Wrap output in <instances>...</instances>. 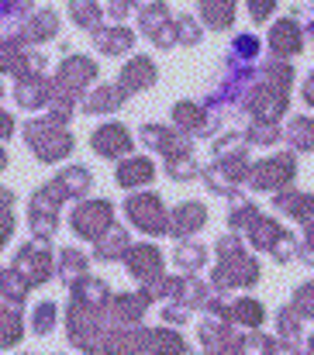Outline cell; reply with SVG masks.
<instances>
[{
	"label": "cell",
	"mask_w": 314,
	"mask_h": 355,
	"mask_svg": "<svg viewBox=\"0 0 314 355\" xmlns=\"http://www.w3.org/2000/svg\"><path fill=\"white\" fill-rule=\"evenodd\" d=\"M242 241L238 238H221L217 241V269H214V286L221 290H231V286H252L259 279V262L252 255H245L238 248Z\"/></svg>",
	"instance_id": "obj_1"
},
{
	"label": "cell",
	"mask_w": 314,
	"mask_h": 355,
	"mask_svg": "<svg viewBox=\"0 0 314 355\" xmlns=\"http://www.w3.org/2000/svg\"><path fill=\"white\" fill-rule=\"evenodd\" d=\"M24 141L42 162H59L73 152V135L66 124H56L52 118H38L24 124Z\"/></svg>",
	"instance_id": "obj_2"
},
{
	"label": "cell",
	"mask_w": 314,
	"mask_h": 355,
	"mask_svg": "<svg viewBox=\"0 0 314 355\" xmlns=\"http://www.w3.org/2000/svg\"><path fill=\"white\" fill-rule=\"evenodd\" d=\"M66 204V197H63V190L56 187V183H45V187H38L35 193H31V200H28V225H31V235L38 238H49L56 235V228H59V207Z\"/></svg>",
	"instance_id": "obj_3"
},
{
	"label": "cell",
	"mask_w": 314,
	"mask_h": 355,
	"mask_svg": "<svg viewBox=\"0 0 314 355\" xmlns=\"http://www.w3.org/2000/svg\"><path fill=\"white\" fill-rule=\"evenodd\" d=\"M97 80V62L87 55H66L56 80H52V97H66L76 104V97Z\"/></svg>",
	"instance_id": "obj_4"
},
{
	"label": "cell",
	"mask_w": 314,
	"mask_h": 355,
	"mask_svg": "<svg viewBox=\"0 0 314 355\" xmlns=\"http://www.w3.org/2000/svg\"><path fill=\"white\" fill-rule=\"evenodd\" d=\"M31 290L35 286H42L56 269H52V248L49 245H42V241H28V245H21L17 252H14V266H10Z\"/></svg>",
	"instance_id": "obj_5"
},
{
	"label": "cell",
	"mask_w": 314,
	"mask_h": 355,
	"mask_svg": "<svg viewBox=\"0 0 314 355\" xmlns=\"http://www.w3.org/2000/svg\"><path fill=\"white\" fill-rule=\"evenodd\" d=\"M110 214H114V207H110L107 200H83L80 207H73L69 225H73V232H76L80 238L97 241V238L114 225V218H110Z\"/></svg>",
	"instance_id": "obj_6"
},
{
	"label": "cell",
	"mask_w": 314,
	"mask_h": 355,
	"mask_svg": "<svg viewBox=\"0 0 314 355\" xmlns=\"http://www.w3.org/2000/svg\"><path fill=\"white\" fill-rule=\"evenodd\" d=\"M128 218L135 228H142L145 235H163L166 232V211L159 204L156 193H131L128 204H124Z\"/></svg>",
	"instance_id": "obj_7"
},
{
	"label": "cell",
	"mask_w": 314,
	"mask_h": 355,
	"mask_svg": "<svg viewBox=\"0 0 314 355\" xmlns=\"http://www.w3.org/2000/svg\"><path fill=\"white\" fill-rule=\"evenodd\" d=\"M294 176H297V162H294V155H273V159H266V162H259V166L249 169L252 187L263 190V193H266V190H280V187H287Z\"/></svg>",
	"instance_id": "obj_8"
},
{
	"label": "cell",
	"mask_w": 314,
	"mask_h": 355,
	"mask_svg": "<svg viewBox=\"0 0 314 355\" xmlns=\"http://www.w3.org/2000/svg\"><path fill=\"white\" fill-rule=\"evenodd\" d=\"M249 111L256 114V121H273L287 111V87H276V83H259L256 94L249 97Z\"/></svg>",
	"instance_id": "obj_9"
},
{
	"label": "cell",
	"mask_w": 314,
	"mask_h": 355,
	"mask_svg": "<svg viewBox=\"0 0 314 355\" xmlns=\"http://www.w3.org/2000/svg\"><path fill=\"white\" fill-rule=\"evenodd\" d=\"M59 35V14L56 10H35L28 21H21V28L14 31V38L21 45H42L52 42Z\"/></svg>",
	"instance_id": "obj_10"
},
{
	"label": "cell",
	"mask_w": 314,
	"mask_h": 355,
	"mask_svg": "<svg viewBox=\"0 0 314 355\" xmlns=\"http://www.w3.org/2000/svg\"><path fill=\"white\" fill-rule=\"evenodd\" d=\"M14 101H17V107H24V111H38V107H45V104L52 101V83H49L42 73H24V76H17V83H14Z\"/></svg>",
	"instance_id": "obj_11"
},
{
	"label": "cell",
	"mask_w": 314,
	"mask_h": 355,
	"mask_svg": "<svg viewBox=\"0 0 314 355\" xmlns=\"http://www.w3.org/2000/svg\"><path fill=\"white\" fill-rule=\"evenodd\" d=\"M124 262H128V269H131L135 279H145L149 283V279L163 276V255H159L156 245H131L124 252Z\"/></svg>",
	"instance_id": "obj_12"
},
{
	"label": "cell",
	"mask_w": 314,
	"mask_h": 355,
	"mask_svg": "<svg viewBox=\"0 0 314 355\" xmlns=\"http://www.w3.org/2000/svg\"><path fill=\"white\" fill-rule=\"evenodd\" d=\"M204 221H208L204 204L187 200V204H180V207L166 218V232H173L176 238H187V235H194V232H201V228H204Z\"/></svg>",
	"instance_id": "obj_13"
},
{
	"label": "cell",
	"mask_w": 314,
	"mask_h": 355,
	"mask_svg": "<svg viewBox=\"0 0 314 355\" xmlns=\"http://www.w3.org/2000/svg\"><path fill=\"white\" fill-rule=\"evenodd\" d=\"M156 76H159V73H156L152 59H145V55H135V59H131V62L121 69V76H117L121 83H117V87H121V90L131 97V94H142V90H149V87L156 83Z\"/></svg>",
	"instance_id": "obj_14"
},
{
	"label": "cell",
	"mask_w": 314,
	"mask_h": 355,
	"mask_svg": "<svg viewBox=\"0 0 314 355\" xmlns=\"http://www.w3.org/2000/svg\"><path fill=\"white\" fill-rule=\"evenodd\" d=\"M142 138H145V145L159 148L166 159L190 152V138H183V131H173V128H163V124H142Z\"/></svg>",
	"instance_id": "obj_15"
},
{
	"label": "cell",
	"mask_w": 314,
	"mask_h": 355,
	"mask_svg": "<svg viewBox=\"0 0 314 355\" xmlns=\"http://www.w3.org/2000/svg\"><path fill=\"white\" fill-rule=\"evenodd\" d=\"M90 145H94V152H101L104 159H117V155H124V152L131 148V135H128L124 124H101V128L94 131Z\"/></svg>",
	"instance_id": "obj_16"
},
{
	"label": "cell",
	"mask_w": 314,
	"mask_h": 355,
	"mask_svg": "<svg viewBox=\"0 0 314 355\" xmlns=\"http://www.w3.org/2000/svg\"><path fill=\"white\" fill-rule=\"evenodd\" d=\"M0 73H14V76L35 73L31 69V52H24V45L14 35L0 38Z\"/></svg>",
	"instance_id": "obj_17"
},
{
	"label": "cell",
	"mask_w": 314,
	"mask_h": 355,
	"mask_svg": "<svg viewBox=\"0 0 314 355\" xmlns=\"http://www.w3.org/2000/svg\"><path fill=\"white\" fill-rule=\"evenodd\" d=\"M52 183L63 190L66 200L87 197V193L94 190V176H90V169H83V166H66V169H59V176H56Z\"/></svg>",
	"instance_id": "obj_18"
},
{
	"label": "cell",
	"mask_w": 314,
	"mask_h": 355,
	"mask_svg": "<svg viewBox=\"0 0 314 355\" xmlns=\"http://www.w3.org/2000/svg\"><path fill=\"white\" fill-rule=\"evenodd\" d=\"M301 31H297V24H294V17H283V21H276L273 24V31H270V49L276 52V55H297L301 52Z\"/></svg>",
	"instance_id": "obj_19"
},
{
	"label": "cell",
	"mask_w": 314,
	"mask_h": 355,
	"mask_svg": "<svg viewBox=\"0 0 314 355\" xmlns=\"http://www.w3.org/2000/svg\"><path fill=\"white\" fill-rule=\"evenodd\" d=\"M24 335V321H21V307L0 300V349H14Z\"/></svg>",
	"instance_id": "obj_20"
},
{
	"label": "cell",
	"mask_w": 314,
	"mask_h": 355,
	"mask_svg": "<svg viewBox=\"0 0 314 355\" xmlns=\"http://www.w3.org/2000/svg\"><path fill=\"white\" fill-rule=\"evenodd\" d=\"M128 232L121 228V225H110L104 235L97 238V248H94V255L101 259V262H114V259H124V252H128Z\"/></svg>",
	"instance_id": "obj_21"
},
{
	"label": "cell",
	"mask_w": 314,
	"mask_h": 355,
	"mask_svg": "<svg viewBox=\"0 0 314 355\" xmlns=\"http://www.w3.org/2000/svg\"><path fill=\"white\" fill-rule=\"evenodd\" d=\"M94 42H97V49H101L104 55H124V52L131 49L135 35H131L128 28H121V24H110V28L94 31Z\"/></svg>",
	"instance_id": "obj_22"
},
{
	"label": "cell",
	"mask_w": 314,
	"mask_h": 355,
	"mask_svg": "<svg viewBox=\"0 0 314 355\" xmlns=\"http://www.w3.org/2000/svg\"><path fill=\"white\" fill-rule=\"evenodd\" d=\"M152 176H156V166H152V159H128V162H121V166H117V183H121L124 190L145 187Z\"/></svg>",
	"instance_id": "obj_23"
},
{
	"label": "cell",
	"mask_w": 314,
	"mask_h": 355,
	"mask_svg": "<svg viewBox=\"0 0 314 355\" xmlns=\"http://www.w3.org/2000/svg\"><path fill=\"white\" fill-rule=\"evenodd\" d=\"M145 349H152L156 355H190L187 342L170 331V328H156V331H145Z\"/></svg>",
	"instance_id": "obj_24"
},
{
	"label": "cell",
	"mask_w": 314,
	"mask_h": 355,
	"mask_svg": "<svg viewBox=\"0 0 314 355\" xmlns=\"http://www.w3.org/2000/svg\"><path fill=\"white\" fill-rule=\"evenodd\" d=\"M124 101H128V94H124L121 87H101V90H94V94L83 101V111H87V114H110V111H117Z\"/></svg>",
	"instance_id": "obj_25"
},
{
	"label": "cell",
	"mask_w": 314,
	"mask_h": 355,
	"mask_svg": "<svg viewBox=\"0 0 314 355\" xmlns=\"http://www.w3.org/2000/svg\"><path fill=\"white\" fill-rule=\"evenodd\" d=\"M235 7H238V0H201V17L208 28L224 31L235 17Z\"/></svg>",
	"instance_id": "obj_26"
},
{
	"label": "cell",
	"mask_w": 314,
	"mask_h": 355,
	"mask_svg": "<svg viewBox=\"0 0 314 355\" xmlns=\"http://www.w3.org/2000/svg\"><path fill=\"white\" fill-rule=\"evenodd\" d=\"M210 307H214L221 318H235V321L245 324V328H259V321H263V307H259L256 300H235L231 307H221V304L210 300Z\"/></svg>",
	"instance_id": "obj_27"
},
{
	"label": "cell",
	"mask_w": 314,
	"mask_h": 355,
	"mask_svg": "<svg viewBox=\"0 0 314 355\" xmlns=\"http://www.w3.org/2000/svg\"><path fill=\"white\" fill-rule=\"evenodd\" d=\"M59 276H63V283H76V279H83L87 276V255L80 252V248H63L59 252V269H56Z\"/></svg>",
	"instance_id": "obj_28"
},
{
	"label": "cell",
	"mask_w": 314,
	"mask_h": 355,
	"mask_svg": "<svg viewBox=\"0 0 314 355\" xmlns=\"http://www.w3.org/2000/svg\"><path fill=\"white\" fill-rule=\"evenodd\" d=\"M145 307H149L145 293H121V297L110 300V311H114L117 321H138L145 314Z\"/></svg>",
	"instance_id": "obj_29"
},
{
	"label": "cell",
	"mask_w": 314,
	"mask_h": 355,
	"mask_svg": "<svg viewBox=\"0 0 314 355\" xmlns=\"http://www.w3.org/2000/svg\"><path fill=\"white\" fill-rule=\"evenodd\" d=\"M69 17L73 24L87 31H101V3L97 0H69Z\"/></svg>",
	"instance_id": "obj_30"
},
{
	"label": "cell",
	"mask_w": 314,
	"mask_h": 355,
	"mask_svg": "<svg viewBox=\"0 0 314 355\" xmlns=\"http://www.w3.org/2000/svg\"><path fill=\"white\" fill-rule=\"evenodd\" d=\"M173 121L180 124L183 135H187V131H201V128L208 124V111H204L201 104H176V107H173Z\"/></svg>",
	"instance_id": "obj_31"
},
{
	"label": "cell",
	"mask_w": 314,
	"mask_h": 355,
	"mask_svg": "<svg viewBox=\"0 0 314 355\" xmlns=\"http://www.w3.org/2000/svg\"><path fill=\"white\" fill-rule=\"evenodd\" d=\"M287 138H290V145L301 148V152L314 148V118H294L287 124Z\"/></svg>",
	"instance_id": "obj_32"
},
{
	"label": "cell",
	"mask_w": 314,
	"mask_h": 355,
	"mask_svg": "<svg viewBox=\"0 0 314 355\" xmlns=\"http://www.w3.org/2000/svg\"><path fill=\"white\" fill-rule=\"evenodd\" d=\"M14 235V193L0 187V248Z\"/></svg>",
	"instance_id": "obj_33"
},
{
	"label": "cell",
	"mask_w": 314,
	"mask_h": 355,
	"mask_svg": "<svg viewBox=\"0 0 314 355\" xmlns=\"http://www.w3.org/2000/svg\"><path fill=\"white\" fill-rule=\"evenodd\" d=\"M166 173H170L173 180H194V176L201 173V166L194 162L190 152H180V155H170V159H166Z\"/></svg>",
	"instance_id": "obj_34"
},
{
	"label": "cell",
	"mask_w": 314,
	"mask_h": 355,
	"mask_svg": "<svg viewBox=\"0 0 314 355\" xmlns=\"http://www.w3.org/2000/svg\"><path fill=\"white\" fill-rule=\"evenodd\" d=\"M176 266L183 269V272H194L204 259H208V248L204 245H194V241H187V245H176Z\"/></svg>",
	"instance_id": "obj_35"
},
{
	"label": "cell",
	"mask_w": 314,
	"mask_h": 355,
	"mask_svg": "<svg viewBox=\"0 0 314 355\" xmlns=\"http://www.w3.org/2000/svg\"><path fill=\"white\" fill-rule=\"evenodd\" d=\"M256 218H259V211H256V204H249L245 197L235 200L231 211H228V225H231V228H249Z\"/></svg>",
	"instance_id": "obj_36"
},
{
	"label": "cell",
	"mask_w": 314,
	"mask_h": 355,
	"mask_svg": "<svg viewBox=\"0 0 314 355\" xmlns=\"http://www.w3.org/2000/svg\"><path fill=\"white\" fill-rule=\"evenodd\" d=\"M31 328H35V335H49V331L56 328V304H52V300H42V304L35 307Z\"/></svg>",
	"instance_id": "obj_37"
},
{
	"label": "cell",
	"mask_w": 314,
	"mask_h": 355,
	"mask_svg": "<svg viewBox=\"0 0 314 355\" xmlns=\"http://www.w3.org/2000/svg\"><path fill=\"white\" fill-rule=\"evenodd\" d=\"M276 324H280V338H283L287 345L301 338V318L294 314V307H283V311L276 314Z\"/></svg>",
	"instance_id": "obj_38"
},
{
	"label": "cell",
	"mask_w": 314,
	"mask_h": 355,
	"mask_svg": "<svg viewBox=\"0 0 314 355\" xmlns=\"http://www.w3.org/2000/svg\"><path fill=\"white\" fill-rule=\"evenodd\" d=\"M245 135H249V141H252V145H273V141H280V128H276V124H270V121H256Z\"/></svg>",
	"instance_id": "obj_39"
},
{
	"label": "cell",
	"mask_w": 314,
	"mask_h": 355,
	"mask_svg": "<svg viewBox=\"0 0 314 355\" xmlns=\"http://www.w3.org/2000/svg\"><path fill=\"white\" fill-rule=\"evenodd\" d=\"M176 42H183V45H197L201 42V28H197V21L194 17H176Z\"/></svg>",
	"instance_id": "obj_40"
},
{
	"label": "cell",
	"mask_w": 314,
	"mask_h": 355,
	"mask_svg": "<svg viewBox=\"0 0 314 355\" xmlns=\"http://www.w3.org/2000/svg\"><path fill=\"white\" fill-rule=\"evenodd\" d=\"M256 49H259L256 35H242V38H235V45H231V52H235V55H242V59H252V55H256Z\"/></svg>",
	"instance_id": "obj_41"
},
{
	"label": "cell",
	"mask_w": 314,
	"mask_h": 355,
	"mask_svg": "<svg viewBox=\"0 0 314 355\" xmlns=\"http://www.w3.org/2000/svg\"><path fill=\"white\" fill-rule=\"evenodd\" d=\"M28 10H31V0H0V17H17Z\"/></svg>",
	"instance_id": "obj_42"
},
{
	"label": "cell",
	"mask_w": 314,
	"mask_h": 355,
	"mask_svg": "<svg viewBox=\"0 0 314 355\" xmlns=\"http://www.w3.org/2000/svg\"><path fill=\"white\" fill-rule=\"evenodd\" d=\"M273 7H276V0H249V14H252V21H266V17L273 14Z\"/></svg>",
	"instance_id": "obj_43"
},
{
	"label": "cell",
	"mask_w": 314,
	"mask_h": 355,
	"mask_svg": "<svg viewBox=\"0 0 314 355\" xmlns=\"http://www.w3.org/2000/svg\"><path fill=\"white\" fill-rule=\"evenodd\" d=\"M163 318H166V321H176V324H183V321L190 318V307H183V304H180V307H166V311H163Z\"/></svg>",
	"instance_id": "obj_44"
},
{
	"label": "cell",
	"mask_w": 314,
	"mask_h": 355,
	"mask_svg": "<svg viewBox=\"0 0 314 355\" xmlns=\"http://www.w3.org/2000/svg\"><path fill=\"white\" fill-rule=\"evenodd\" d=\"M135 3H138V0H110V17H117V21H121V17H124V14H128Z\"/></svg>",
	"instance_id": "obj_45"
},
{
	"label": "cell",
	"mask_w": 314,
	"mask_h": 355,
	"mask_svg": "<svg viewBox=\"0 0 314 355\" xmlns=\"http://www.w3.org/2000/svg\"><path fill=\"white\" fill-rule=\"evenodd\" d=\"M10 135H14V118H10L7 111H0V141L10 138Z\"/></svg>",
	"instance_id": "obj_46"
},
{
	"label": "cell",
	"mask_w": 314,
	"mask_h": 355,
	"mask_svg": "<svg viewBox=\"0 0 314 355\" xmlns=\"http://www.w3.org/2000/svg\"><path fill=\"white\" fill-rule=\"evenodd\" d=\"M304 101L314 107V73H311V80H308V87H304Z\"/></svg>",
	"instance_id": "obj_47"
},
{
	"label": "cell",
	"mask_w": 314,
	"mask_h": 355,
	"mask_svg": "<svg viewBox=\"0 0 314 355\" xmlns=\"http://www.w3.org/2000/svg\"><path fill=\"white\" fill-rule=\"evenodd\" d=\"M3 169H7V152L0 148V173H3Z\"/></svg>",
	"instance_id": "obj_48"
},
{
	"label": "cell",
	"mask_w": 314,
	"mask_h": 355,
	"mask_svg": "<svg viewBox=\"0 0 314 355\" xmlns=\"http://www.w3.org/2000/svg\"><path fill=\"white\" fill-rule=\"evenodd\" d=\"M311 355H314V335H311Z\"/></svg>",
	"instance_id": "obj_49"
},
{
	"label": "cell",
	"mask_w": 314,
	"mask_h": 355,
	"mask_svg": "<svg viewBox=\"0 0 314 355\" xmlns=\"http://www.w3.org/2000/svg\"><path fill=\"white\" fill-rule=\"evenodd\" d=\"M0 97H3V87H0Z\"/></svg>",
	"instance_id": "obj_50"
},
{
	"label": "cell",
	"mask_w": 314,
	"mask_h": 355,
	"mask_svg": "<svg viewBox=\"0 0 314 355\" xmlns=\"http://www.w3.org/2000/svg\"><path fill=\"white\" fill-rule=\"evenodd\" d=\"M24 355H35V352H24Z\"/></svg>",
	"instance_id": "obj_51"
}]
</instances>
